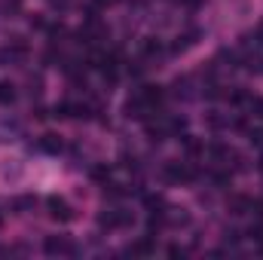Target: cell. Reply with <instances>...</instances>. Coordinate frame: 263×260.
Segmentation results:
<instances>
[{
	"label": "cell",
	"mask_w": 263,
	"mask_h": 260,
	"mask_svg": "<svg viewBox=\"0 0 263 260\" xmlns=\"http://www.w3.org/2000/svg\"><path fill=\"white\" fill-rule=\"evenodd\" d=\"M28 95L31 98H40L43 95V77L37 73V77H28Z\"/></svg>",
	"instance_id": "obj_15"
},
{
	"label": "cell",
	"mask_w": 263,
	"mask_h": 260,
	"mask_svg": "<svg viewBox=\"0 0 263 260\" xmlns=\"http://www.w3.org/2000/svg\"><path fill=\"white\" fill-rule=\"evenodd\" d=\"M248 107H251V110L263 120V98H248Z\"/></svg>",
	"instance_id": "obj_19"
},
{
	"label": "cell",
	"mask_w": 263,
	"mask_h": 260,
	"mask_svg": "<svg viewBox=\"0 0 263 260\" xmlns=\"http://www.w3.org/2000/svg\"><path fill=\"white\" fill-rule=\"evenodd\" d=\"M257 169H260V172H263V159H260V165H257Z\"/></svg>",
	"instance_id": "obj_22"
},
{
	"label": "cell",
	"mask_w": 263,
	"mask_h": 260,
	"mask_svg": "<svg viewBox=\"0 0 263 260\" xmlns=\"http://www.w3.org/2000/svg\"><path fill=\"white\" fill-rule=\"evenodd\" d=\"M184 150H187L190 156H196L199 150H205V147H202L199 141H193V135H184Z\"/></svg>",
	"instance_id": "obj_17"
},
{
	"label": "cell",
	"mask_w": 263,
	"mask_h": 260,
	"mask_svg": "<svg viewBox=\"0 0 263 260\" xmlns=\"http://www.w3.org/2000/svg\"><path fill=\"white\" fill-rule=\"evenodd\" d=\"M150 251H153V242H150V239H138L129 248V254H138V257H144V254H150Z\"/></svg>",
	"instance_id": "obj_16"
},
{
	"label": "cell",
	"mask_w": 263,
	"mask_h": 260,
	"mask_svg": "<svg viewBox=\"0 0 263 260\" xmlns=\"http://www.w3.org/2000/svg\"><path fill=\"white\" fill-rule=\"evenodd\" d=\"M62 147H65V144H62V138H59L55 132L40 135V150H43V153H52V156H55V153H62Z\"/></svg>",
	"instance_id": "obj_8"
},
{
	"label": "cell",
	"mask_w": 263,
	"mask_h": 260,
	"mask_svg": "<svg viewBox=\"0 0 263 260\" xmlns=\"http://www.w3.org/2000/svg\"><path fill=\"white\" fill-rule=\"evenodd\" d=\"M92 178H95V181H101V184H107L110 169H107V165H95V169H92Z\"/></svg>",
	"instance_id": "obj_18"
},
{
	"label": "cell",
	"mask_w": 263,
	"mask_h": 260,
	"mask_svg": "<svg viewBox=\"0 0 263 260\" xmlns=\"http://www.w3.org/2000/svg\"><path fill=\"white\" fill-rule=\"evenodd\" d=\"M162 178L168 184H190V181H196V169L190 162H165L162 165Z\"/></svg>",
	"instance_id": "obj_3"
},
{
	"label": "cell",
	"mask_w": 263,
	"mask_h": 260,
	"mask_svg": "<svg viewBox=\"0 0 263 260\" xmlns=\"http://www.w3.org/2000/svg\"><path fill=\"white\" fill-rule=\"evenodd\" d=\"M46 208H49V217H55V220H62V224L73 220V208L67 205L62 196H49V199H46Z\"/></svg>",
	"instance_id": "obj_5"
},
{
	"label": "cell",
	"mask_w": 263,
	"mask_h": 260,
	"mask_svg": "<svg viewBox=\"0 0 263 260\" xmlns=\"http://www.w3.org/2000/svg\"><path fill=\"white\" fill-rule=\"evenodd\" d=\"M199 37H202V34H199L196 28H193V31H187V34H181V37L175 40V46H172V52H187L190 46H196V43H199Z\"/></svg>",
	"instance_id": "obj_9"
},
{
	"label": "cell",
	"mask_w": 263,
	"mask_h": 260,
	"mask_svg": "<svg viewBox=\"0 0 263 260\" xmlns=\"http://www.w3.org/2000/svg\"><path fill=\"white\" fill-rule=\"evenodd\" d=\"M190 89H193V80H190V77H178V80L172 83V95H175V98H184V101L196 98V92H190Z\"/></svg>",
	"instance_id": "obj_7"
},
{
	"label": "cell",
	"mask_w": 263,
	"mask_h": 260,
	"mask_svg": "<svg viewBox=\"0 0 263 260\" xmlns=\"http://www.w3.org/2000/svg\"><path fill=\"white\" fill-rule=\"evenodd\" d=\"M132 211L129 208H104L101 214H98V227L101 230H126L132 227Z\"/></svg>",
	"instance_id": "obj_1"
},
{
	"label": "cell",
	"mask_w": 263,
	"mask_h": 260,
	"mask_svg": "<svg viewBox=\"0 0 263 260\" xmlns=\"http://www.w3.org/2000/svg\"><path fill=\"white\" fill-rule=\"evenodd\" d=\"M15 98H18V89L9 80H0V107H12Z\"/></svg>",
	"instance_id": "obj_10"
},
{
	"label": "cell",
	"mask_w": 263,
	"mask_h": 260,
	"mask_svg": "<svg viewBox=\"0 0 263 260\" xmlns=\"http://www.w3.org/2000/svg\"><path fill=\"white\" fill-rule=\"evenodd\" d=\"M18 175H22V165H18V159H9V162H3V178H6V181H18Z\"/></svg>",
	"instance_id": "obj_14"
},
{
	"label": "cell",
	"mask_w": 263,
	"mask_h": 260,
	"mask_svg": "<svg viewBox=\"0 0 263 260\" xmlns=\"http://www.w3.org/2000/svg\"><path fill=\"white\" fill-rule=\"evenodd\" d=\"M25 59H28V43L22 37H12L9 46H0V65L3 67H18L25 65Z\"/></svg>",
	"instance_id": "obj_2"
},
{
	"label": "cell",
	"mask_w": 263,
	"mask_h": 260,
	"mask_svg": "<svg viewBox=\"0 0 263 260\" xmlns=\"http://www.w3.org/2000/svg\"><path fill=\"white\" fill-rule=\"evenodd\" d=\"M162 224L165 227H187L190 224V211L187 208H165L162 211Z\"/></svg>",
	"instance_id": "obj_6"
},
{
	"label": "cell",
	"mask_w": 263,
	"mask_h": 260,
	"mask_svg": "<svg viewBox=\"0 0 263 260\" xmlns=\"http://www.w3.org/2000/svg\"><path fill=\"white\" fill-rule=\"evenodd\" d=\"M248 141H251V144H257V147H263V129H251V132H248Z\"/></svg>",
	"instance_id": "obj_20"
},
{
	"label": "cell",
	"mask_w": 263,
	"mask_h": 260,
	"mask_svg": "<svg viewBox=\"0 0 263 260\" xmlns=\"http://www.w3.org/2000/svg\"><path fill=\"white\" fill-rule=\"evenodd\" d=\"M18 135H22V126L15 120H0V144L3 141H15Z\"/></svg>",
	"instance_id": "obj_11"
},
{
	"label": "cell",
	"mask_w": 263,
	"mask_h": 260,
	"mask_svg": "<svg viewBox=\"0 0 263 260\" xmlns=\"http://www.w3.org/2000/svg\"><path fill=\"white\" fill-rule=\"evenodd\" d=\"M110 3H117V0H95V6H110Z\"/></svg>",
	"instance_id": "obj_21"
},
{
	"label": "cell",
	"mask_w": 263,
	"mask_h": 260,
	"mask_svg": "<svg viewBox=\"0 0 263 260\" xmlns=\"http://www.w3.org/2000/svg\"><path fill=\"white\" fill-rule=\"evenodd\" d=\"M31 208H37V196H18V199H12V211L15 214H25Z\"/></svg>",
	"instance_id": "obj_12"
},
{
	"label": "cell",
	"mask_w": 263,
	"mask_h": 260,
	"mask_svg": "<svg viewBox=\"0 0 263 260\" xmlns=\"http://www.w3.org/2000/svg\"><path fill=\"white\" fill-rule=\"evenodd\" d=\"M141 52H144V59H150V62H153V59H162V52H165V49H162V43H159V40H147Z\"/></svg>",
	"instance_id": "obj_13"
},
{
	"label": "cell",
	"mask_w": 263,
	"mask_h": 260,
	"mask_svg": "<svg viewBox=\"0 0 263 260\" xmlns=\"http://www.w3.org/2000/svg\"><path fill=\"white\" fill-rule=\"evenodd\" d=\"M43 251L49 257H73L77 254V245L70 236H46L43 239Z\"/></svg>",
	"instance_id": "obj_4"
}]
</instances>
